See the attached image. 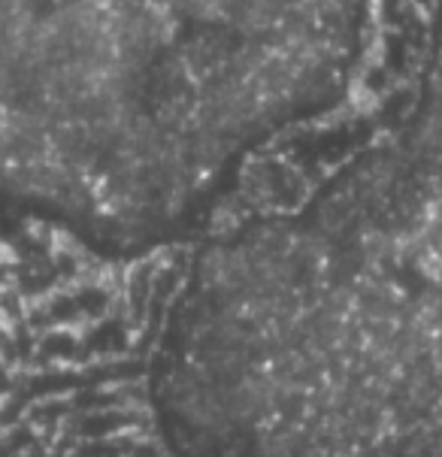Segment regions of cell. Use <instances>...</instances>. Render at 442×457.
<instances>
[{"mask_svg": "<svg viewBox=\"0 0 442 457\" xmlns=\"http://www.w3.org/2000/svg\"><path fill=\"white\" fill-rule=\"evenodd\" d=\"M370 0H0V200L106 252L194 228L330 106Z\"/></svg>", "mask_w": 442, "mask_h": 457, "instance_id": "cell-1", "label": "cell"}]
</instances>
